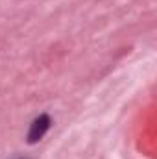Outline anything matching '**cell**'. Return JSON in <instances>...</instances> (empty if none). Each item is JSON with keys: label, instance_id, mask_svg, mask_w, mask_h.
I'll return each instance as SVG.
<instances>
[{"label": "cell", "instance_id": "1", "mask_svg": "<svg viewBox=\"0 0 157 159\" xmlns=\"http://www.w3.org/2000/svg\"><path fill=\"white\" fill-rule=\"evenodd\" d=\"M48 128H50V117H48V115H41L39 119L34 120V124H32V128H30L28 141H30V143H37V141H41Z\"/></svg>", "mask_w": 157, "mask_h": 159}]
</instances>
